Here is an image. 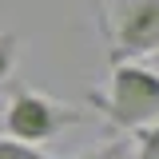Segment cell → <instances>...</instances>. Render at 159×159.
Returning a JSON list of instances; mask_svg holds the SVG:
<instances>
[{"label":"cell","instance_id":"277c9868","mask_svg":"<svg viewBox=\"0 0 159 159\" xmlns=\"http://www.w3.org/2000/svg\"><path fill=\"white\" fill-rule=\"evenodd\" d=\"M72 159H135V143H127V139H103L96 147H88V151H80Z\"/></svg>","mask_w":159,"mask_h":159},{"label":"cell","instance_id":"7a4b0ae2","mask_svg":"<svg viewBox=\"0 0 159 159\" xmlns=\"http://www.w3.org/2000/svg\"><path fill=\"white\" fill-rule=\"evenodd\" d=\"M88 111L80 107H68L60 99L44 96L36 88H24V84H12L8 92V107H4V127L8 135L28 143V147H40L48 139H56L64 127H76V123H88Z\"/></svg>","mask_w":159,"mask_h":159},{"label":"cell","instance_id":"ba28073f","mask_svg":"<svg viewBox=\"0 0 159 159\" xmlns=\"http://www.w3.org/2000/svg\"><path fill=\"white\" fill-rule=\"evenodd\" d=\"M151 68H155V72H159V48H155V52H151Z\"/></svg>","mask_w":159,"mask_h":159},{"label":"cell","instance_id":"5b68a950","mask_svg":"<svg viewBox=\"0 0 159 159\" xmlns=\"http://www.w3.org/2000/svg\"><path fill=\"white\" fill-rule=\"evenodd\" d=\"M0 159H48L40 147H28V143H20L12 135H0Z\"/></svg>","mask_w":159,"mask_h":159},{"label":"cell","instance_id":"8992f818","mask_svg":"<svg viewBox=\"0 0 159 159\" xmlns=\"http://www.w3.org/2000/svg\"><path fill=\"white\" fill-rule=\"evenodd\" d=\"M16 48H20L16 32H0V84L12 76V68H16Z\"/></svg>","mask_w":159,"mask_h":159},{"label":"cell","instance_id":"52a82bcc","mask_svg":"<svg viewBox=\"0 0 159 159\" xmlns=\"http://www.w3.org/2000/svg\"><path fill=\"white\" fill-rule=\"evenodd\" d=\"M135 155L139 159H159V119L151 127L135 131Z\"/></svg>","mask_w":159,"mask_h":159},{"label":"cell","instance_id":"9c48e42d","mask_svg":"<svg viewBox=\"0 0 159 159\" xmlns=\"http://www.w3.org/2000/svg\"><path fill=\"white\" fill-rule=\"evenodd\" d=\"M135 159H139V155H135Z\"/></svg>","mask_w":159,"mask_h":159},{"label":"cell","instance_id":"3957f363","mask_svg":"<svg viewBox=\"0 0 159 159\" xmlns=\"http://www.w3.org/2000/svg\"><path fill=\"white\" fill-rule=\"evenodd\" d=\"M107 36H111V64L151 56L159 48V0H111Z\"/></svg>","mask_w":159,"mask_h":159},{"label":"cell","instance_id":"6da1fadb","mask_svg":"<svg viewBox=\"0 0 159 159\" xmlns=\"http://www.w3.org/2000/svg\"><path fill=\"white\" fill-rule=\"evenodd\" d=\"M92 107L123 131H143L159 119V72L131 60L111 64L107 92H92Z\"/></svg>","mask_w":159,"mask_h":159}]
</instances>
